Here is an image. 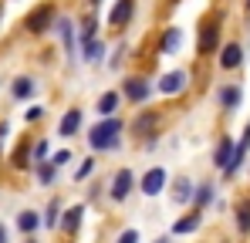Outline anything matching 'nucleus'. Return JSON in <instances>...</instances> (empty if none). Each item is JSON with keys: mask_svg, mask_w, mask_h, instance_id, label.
Instances as JSON below:
<instances>
[{"mask_svg": "<svg viewBox=\"0 0 250 243\" xmlns=\"http://www.w3.org/2000/svg\"><path fill=\"white\" fill-rule=\"evenodd\" d=\"M119 132H122V122L105 115L102 125H95L88 132V142H91V149H112V145H119Z\"/></svg>", "mask_w": 250, "mask_h": 243, "instance_id": "1", "label": "nucleus"}, {"mask_svg": "<svg viewBox=\"0 0 250 243\" xmlns=\"http://www.w3.org/2000/svg\"><path fill=\"white\" fill-rule=\"evenodd\" d=\"M166 189V169H149L142 176V193L146 196H159Z\"/></svg>", "mask_w": 250, "mask_h": 243, "instance_id": "2", "label": "nucleus"}, {"mask_svg": "<svg viewBox=\"0 0 250 243\" xmlns=\"http://www.w3.org/2000/svg\"><path fill=\"white\" fill-rule=\"evenodd\" d=\"M216 38H220V24L207 20L203 31H200V54H213L216 51Z\"/></svg>", "mask_w": 250, "mask_h": 243, "instance_id": "3", "label": "nucleus"}, {"mask_svg": "<svg viewBox=\"0 0 250 243\" xmlns=\"http://www.w3.org/2000/svg\"><path fill=\"white\" fill-rule=\"evenodd\" d=\"M183 88H186V75H183V71H169L166 78L159 81V91H163V95H179Z\"/></svg>", "mask_w": 250, "mask_h": 243, "instance_id": "4", "label": "nucleus"}, {"mask_svg": "<svg viewBox=\"0 0 250 243\" xmlns=\"http://www.w3.org/2000/svg\"><path fill=\"white\" fill-rule=\"evenodd\" d=\"M51 17H54V10H51V7H38V10H34V14L27 17V27H31L34 34H41L44 27L51 24Z\"/></svg>", "mask_w": 250, "mask_h": 243, "instance_id": "5", "label": "nucleus"}, {"mask_svg": "<svg viewBox=\"0 0 250 243\" xmlns=\"http://www.w3.org/2000/svg\"><path fill=\"white\" fill-rule=\"evenodd\" d=\"M128 17H132V0H119L115 10H112V17H108V24H112V27H125Z\"/></svg>", "mask_w": 250, "mask_h": 243, "instance_id": "6", "label": "nucleus"}, {"mask_svg": "<svg viewBox=\"0 0 250 243\" xmlns=\"http://www.w3.org/2000/svg\"><path fill=\"white\" fill-rule=\"evenodd\" d=\"M125 95H128L132 101H146V98H149V84L142 78H128L125 81Z\"/></svg>", "mask_w": 250, "mask_h": 243, "instance_id": "7", "label": "nucleus"}, {"mask_svg": "<svg viewBox=\"0 0 250 243\" xmlns=\"http://www.w3.org/2000/svg\"><path fill=\"white\" fill-rule=\"evenodd\" d=\"M230 159H233V142H230V139H220L216 156H213V165H216V169H227V165H230Z\"/></svg>", "mask_w": 250, "mask_h": 243, "instance_id": "8", "label": "nucleus"}, {"mask_svg": "<svg viewBox=\"0 0 250 243\" xmlns=\"http://www.w3.org/2000/svg\"><path fill=\"white\" fill-rule=\"evenodd\" d=\"M128 189H132V172L122 169V172L115 176V182H112V196H115V200H125V196H128Z\"/></svg>", "mask_w": 250, "mask_h": 243, "instance_id": "9", "label": "nucleus"}, {"mask_svg": "<svg viewBox=\"0 0 250 243\" xmlns=\"http://www.w3.org/2000/svg\"><path fill=\"white\" fill-rule=\"evenodd\" d=\"M78 125H82V112H78V108H71V112L61 119V128H58V132L68 139V135H75V132H78Z\"/></svg>", "mask_w": 250, "mask_h": 243, "instance_id": "10", "label": "nucleus"}, {"mask_svg": "<svg viewBox=\"0 0 250 243\" xmlns=\"http://www.w3.org/2000/svg\"><path fill=\"white\" fill-rule=\"evenodd\" d=\"M196 226H200V209H193L189 216H183V220L172 226V233H176V237H183V233H193Z\"/></svg>", "mask_w": 250, "mask_h": 243, "instance_id": "11", "label": "nucleus"}, {"mask_svg": "<svg viewBox=\"0 0 250 243\" xmlns=\"http://www.w3.org/2000/svg\"><path fill=\"white\" fill-rule=\"evenodd\" d=\"M220 64H223V68H237V64H240V47H237V44H227Z\"/></svg>", "mask_w": 250, "mask_h": 243, "instance_id": "12", "label": "nucleus"}, {"mask_svg": "<svg viewBox=\"0 0 250 243\" xmlns=\"http://www.w3.org/2000/svg\"><path fill=\"white\" fill-rule=\"evenodd\" d=\"M220 105L223 108H237L240 105V91L237 88H220Z\"/></svg>", "mask_w": 250, "mask_h": 243, "instance_id": "13", "label": "nucleus"}, {"mask_svg": "<svg viewBox=\"0 0 250 243\" xmlns=\"http://www.w3.org/2000/svg\"><path fill=\"white\" fill-rule=\"evenodd\" d=\"M82 216H84V209H82V206H75V209H68V213H64V223H61V226H64V230L71 233V230H78Z\"/></svg>", "mask_w": 250, "mask_h": 243, "instance_id": "14", "label": "nucleus"}, {"mask_svg": "<svg viewBox=\"0 0 250 243\" xmlns=\"http://www.w3.org/2000/svg\"><path fill=\"white\" fill-rule=\"evenodd\" d=\"M34 95V81L31 78H17L14 81V98H31Z\"/></svg>", "mask_w": 250, "mask_h": 243, "instance_id": "15", "label": "nucleus"}, {"mask_svg": "<svg viewBox=\"0 0 250 243\" xmlns=\"http://www.w3.org/2000/svg\"><path fill=\"white\" fill-rule=\"evenodd\" d=\"M115 108H119V95H115V91L102 95V101H98V112H102V115H112Z\"/></svg>", "mask_w": 250, "mask_h": 243, "instance_id": "16", "label": "nucleus"}, {"mask_svg": "<svg viewBox=\"0 0 250 243\" xmlns=\"http://www.w3.org/2000/svg\"><path fill=\"white\" fill-rule=\"evenodd\" d=\"M179 40H183V34L172 27L166 38H163V54H176V47H179Z\"/></svg>", "mask_w": 250, "mask_h": 243, "instance_id": "17", "label": "nucleus"}, {"mask_svg": "<svg viewBox=\"0 0 250 243\" xmlns=\"http://www.w3.org/2000/svg\"><path fill=\"white\" fill-rule=\"evenodd\" d=\"M156 128V115H142V119H135V132L139 135H149Z\"/></svg>", "mask_w": 250, "mask_h": 243, "instance_id": "18", "label": "nucleus"}, {"mask_svg": "<svg viewBox=\"0 0 250 243\" xmlns=\"http://www.w3.org/2000/svg\"><path fill=\"white\" fill-rule=\"evenodd\" d=\"M17 223H21V230H24V233H34V230H38V213H21V220H17Z\"/></svg>", "mask_w": 250, "mask_h": 243, "instance_id": "19", "label": "nucleus"}, {"mask_svg": "<svg viewBox=\"0 0 250 243\" xmlns=\"http://www.w3.org/2000/svg\"><path fill=\"white\" fill-rule=\"evenodd\" d=\"M237 226H240L244 233H250V202H244V206L237 209Z\"/></svg>", "mask_w": 250, "mask_h": 243, "instance_id": "20", "label": "nucleus"}, {"mask_svg": "<svg viewBox=\"0 0 250 243\" xmlns=\"http://www.w3.org/2000/svg\"><path fill=\"white\" fill-rule=\"evenodd\" d=\"M84 58H88V61H98V58H102V44H98V40H88V44H84Z\"/></svg>", "mask_w": 250, "mask_h": 243, "instance_id": "21", "label": "nucleus"}, {"mask_svg": "<svg viewBox=\"0 0 250 243\" xmlns=\"http://www.w3.org/2000/svg\"><path fill=\"white\" fill-rule=\"evenodd\" d=\"M58 216H61V202L54 200L51 206H47V220H44V223H47V226H54V223H58Z\"/></svg>", "mask_w": 250, "mask_h": 243, "instance_id": "22", "label": "nucleus"}, {"mask_svg": "<svg viewBox=\"0 0 250 243\" xmlns=\"http://www.w3.org/2000/svg\"><path fill=\"white\" fill-rule=\"evenodd\" d=\"M186 200H189V182L179 179V182H176V202H186Z\"/></svg>", "mask_w": 250, "mask_h": 243, "instance_id": "23", "label": "nucleus"}, {"mask_svg": "<svg viewBox=\"0 0 250 243\" xmlns=\"http://www.w3.org/2000/svg\"><path fill=\"white\" fill-rule=\"evenodd\" d=\"M91 169H95V159H84L82 165H78V172H75V179H78V182H82L84 176H91Z\"/></svg>", "mask_w": 250, "mask_h": 243, "instance_id": "24", "label": "nucleus"}, {"mask_svg": "<svg viewBox=\"0 0 250 243\" xmlns=\"http://www.w3.org/2000/svg\"><path fill=\"white\" fill-rule=\"evenodd\" d=\"M54 169H58L54 162H47V165H41V169H38V176H41V182H51V179H54Z\"/></svg>", "mask_w": 250, "mask_h": 243, "instance_id": "25", "label": "nucleus"}, {"mask_svg": "<svg viewBox=\"0 0 250 243\" xmlns=\"http://www.w3.org/2000/svg\"><path fill=\"white\" fill-rule=\"evenodd\" d=\"M209 196H213V186H200V189H196V206L209 202Z\"/></svg>", "mask_w": 250, "mask_h": 243, "instance_id": "26", "label": "nucleus"}, {"mask_svg": "<svg viewBox=\"0 0 250 243\" xmlns=\"http://www.w3.org/2000/svg\"><path fill=\"white\" fill-rule=\"evenodd\" d=\"M119 243H139V233L135 230H125L122 237H119Z\"/></svg>", "mask_w": 250, "mask_h": 243, "instance_id": "27", "label": "nucleus"}, {"mask_svg": "<svg viewBox=\"0 0 250 243\" xmlns=\"http://www.w3.org/2000/svg\"><path fill=\"white\" fill-rule=\"evenodd\" d=\"M68 159H71V152H68V149H61V152H58V156H54L51 162H54V165H64Z\"/></svg>", "mask_w": 250, "mask_h": 243, "instance_id": "28", "label": "nucleus"}, {"mask_svg": "<svg viewBox=\"0 0 250 243\" xmlns=\"http://www.w3.org/2000/svg\"><path fill=\"white\" fill-rule=\"evenodd\" d=\"M41 115H44L41 108H27V122H38V119H41Z\"/></svg>", "mask_w": 250, "mask_h": 243, "instance_id": "29", "label": "nucleus"}, {"mask_svg": "<svg viewBox=\"0 0 250 243\" xmlns=\"http://www.w3.org/2000/svg\"><path fill=\"white\" fill-rule=\"evenodd\" d=\"M34 156H38V159H44V156H47V142H38V149H34Z\"/></svg>", "mask_w": 250, "mask_h": 243, "instance_id": "30", "label": "nucleus"}, {"mask_svg": "<svg viewBox=\"0 0 250 243\" xmlns=\"http://www.w3.org/2000/svg\"><path fill=\"white\" fill-rule=\"evenodd\" d=\"M3 139H7V125H0V145H3Z\"/></svg>", "mask_w": 250, "mask_h": 243, "instance_id": "31", "label": "nucleus"}, {"mask_svg": "<svg viewBox=\"0 0 250 243\" xmlns=\"http://www.w3.org/2000/svg\"><path fill=\"white\" fill-rule=\"evenodd\" d=\"M0 243H7V230H3V223H0Z\"/></svg>", "mask_w": 250, "mask_h": 243, "instance_id": "32", "label": "nucleus"}, {"mask_svg": "<svg viewBox=\"0 0 250 243\" xmlns=\"http://www.w3.org/2000/svg\"><path fill=\"white\" fill-rule=\"evenodd\" d=\"M156 243H169V240H166V237H163V240H156Z\"/></svg>", "mask_w": 250, "mask_h": 243, "instance_id": "33", "label": "nucleus"}, {"mask_svg": "<svg viewBox=\"0 0 250 243\" xmlns=\"http://www.w3.org/2000/svg\"><path fill=\"white\" fill-rule=\"evenodd\" d=\"M91 3H102V0H91Z\"/></svg>", "mask_w": 250, "mask_h": 243, "instance_id": "34", "label": "nucleus"}, {"mask_svg": "<svg viewBox=\"0 0 250 243\" xmlns=\"http://www.w3.org/2000/svg\"><path fill=\"white\" fill-rule=\"evenodd\" d=\"M247 10H250V0H247Z\"/></svg>", "mask_w": 250, "mask_h": 243, "instance_id": "35", "label": "nucleus"}]
</instances>
